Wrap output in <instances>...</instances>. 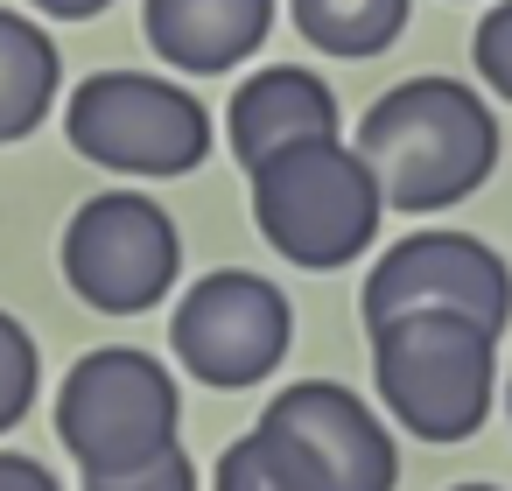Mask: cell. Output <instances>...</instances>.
<instances>
[{"mask_svg":"<svg viewBox=\"0 0 512 491\" xmlns=\"http://www.w3.org/2000/svg\"><path fill=\"white\" fill-rule=\"evenodd\" d=\"M400 309H456V316H477L484 330H505L512 323V267L477 232L421 225L372 260L365 295H358L365 330L400 316Z\"/></svg>","mask_w":512,"mask_h":491,"instance_id":"8","label":"cell"},{"mask_svg":"<svg viewBox=\"0 0 512 491\" xmlns=\"http://www.w3.org/2000/svg\"><path fill=\"white\" fill-rule=\"evenodd\" d=\"M211 491H330L323 470L281 435V428H253L239 442H225L218 470H211Z\"/></svg>","mask_w":512,"mask_h":491,"instance_id":"14","label":"cell"},{"mask_svg":"<svg viewBox=\"0 0 512 491\" xmlns=\"http://www.w3.org/2000/svg\"><path fill=\"white\" fill-rule=\"evenodd\" d=\"M449 491H498V484H449Z\"/></svg>","mask_w":512,"mask_h":491,"instance_id":"20","label":"cell"},{"mask_svg":"<svg viewBox=\"0 0 512 491\" xmlns=\"http://www.w3.org/2000/svg\"><path fill=\"white\" fill-rule=\"evenodd\" d=\"M470 64H477L484 92L512 106V0H491V8H484V22L470 36Z\"/></svg>","mask_w":512,"mask_h":491,"instance_id":"17","label":"cell"},{"mask_svg":"<svg viewBox=\"0 0 512 491\" xmlns=\"http://www.w3.org/2000/svg\"><path fill=\"white\" fill-rule=\"evenodd\" d=\"M372 379L400 435L470 442L498 400V330L456 309H400L372 323Z\"/></svg>","mask_w":512,"mask_h":491,"instance_id":"2","label":"cell"},{"mask_svg":"<svg viewBox=\"0 0 512 491\" xmlns=\"http://www.w3.org/2000/svg\"><path fill=\"white\" fill-rule=\"evenodd\" d=\"M267 428H281L330 491H393L400 484V449L386 435V421L337 379H295L267 400L260 414Z\"/></svg>","mask_w":512,"mask_h":491,"instance_id":"9","label":"cell"},{"mask_svg":"<svg viewBox=\"0 0 512 491\" xmlns=\"http://www.w3.org/2000/svg\"><path fill=\"white\" fill-rule=\"evenodd\" d=\"M78 491H204V484H197V463H190V449H183V442H169L162 456H148V463H134V470L85 477Z\"/></svg>","mask_w":512,"mask_h":491,"instance_id":"16","label":"cell"},{"mask_svg":"<svg viewBox=\"0 0 512 491\" xmlns=\"http://www.w3.org/2000/svg\"><path fill=\"white\" fill-rule=\"evenodd\" d=\"M64 288L99 316H148L183 274L176 218L141 190H99L64 225Z\"/></svg>","mask_w":512,"mask_h":491,"instance_id":"6","label":"cell"},{"mask_svg":"<svg viewBox=\"0 0 512 491\" xmlns=\"http://www.w3.org/2000/svg\"><path fill=\"white\" fill-rule=\"evenodd\" d=\"M176 421H183V393L169 365L141 344H99L57 386V442L85 477L162 456L176 442Z\"/></svg>","mask_w":512,"mask_h":491,"instance_id":"5","label":"cell"},{"mask_svg":"<svg viewBox=\"0 0 512 491\" xmlns=\"http://www.w3.org/2000/svg\"><path fill=\"white\" fill-rule=\"evenodd\" d=\"M295 344V309L267 274L246 267H211L183 288L176 316H169V351L176 365L211 386V393H246L260 379L281 372Z\"/></svg>","mask_w":512,"mask_h":491,"instance_id":"7","label":"cell"},{"mask_svg":"<svg viewBox=\"0 0 512 491\" xmlns=\"http://www.w3.org/2000/svg\"><path fill=\"white\" fill-rule=\"evenodd\" d=\"M246 183H253L260 239L302 274L358 267L386 225L379 176L365 169L358 148H344V134L337 141H295V148L267 155L260 169H246Z\"/></svg>","mask_w":512,"mask_h":491,"instance_id":"3","label":"cell"},{"mask_svg":"<svg viewBox=\"0 0 512 491\" xmlns=\"http://www.w3.org/2000/svg\"><path fill=\"white\" fill-rule=\"evenodd\" d=\"M64 99V57L43 22L0 8V148L29 141Z\"/></svg>","mask_w":512,"mask_h":491,"instance_id":"12","label":"cell"},{"mask_svg":"<svg viewBox=\"0 0 512 491\" xmlns=\"http://www.w3.org/2000/svg\"><path fill=\"white\" fill-rule=\"evenodd\" d=\"M36 393H43V358H36V337H29L8 309H0V435H15V428L29 421Z\"/></svg>","mask_w":512,"mask_h":491,"instance_id":"15","label":"cell"},{"mask_svg":"<svg viewBox=\"0 0 512 491\" xmlns=\"http://www.w3.org/2000/svg\"><path fill=\"white\" fill-rule=\"evenodd\" d=\"M141 29L162 64L190 78H218L267 43L274 0H141Z\"/></svg>","mask_w":512,"mask_h":491,"instance_id":"11","label":"cell"},{"mask_svg":"<svg viewBox=\"0 0 512 491\" xmlns=\"http://www.w3.org/2000/svg\"><path fill=\"white\" fill-rule=\"evenodd\" d=\"M0 491H64L57 470L29 449H0Z\"/></svg>","mask_w":512,"mask_h":491,"instance_id":"18","label":"cell"},{"mask_svg":"<svg viewBox=\"0 0 512 491\" xmlns=\"http://www.w3.org/2000/svg\"><path fill=\"white\" fill-rule=\"evenodd\" d=\"M64 141L113 176H190L211 155V113L190 85L155 71H92L64 99Z\"/></svg>","mask_w":512,"mask_h":491,"instance_id":"4","label":"cell"},{"mask_svg":"<svg viewBox=\"0 0 512 491\" xmlns=\"http://www.w3.org/2000/svg\"><path fill=\"white\" fill-rule=\"evenodd\" d=\"M344 134V113H337V92L302 71V64H267L253 71L232 106H225V141L239 155V169H260L267 155L295 148V141H337Z\"/></svg>","mask_w":512,"mask_h":491,"instance_id":"10","label":"cell"},{"mask_svg":"<svg viewBox=\"0 0 512 491\" xmlns=\"http://www.w3.org/2000/svg\"><path fill=\"white\" fill-rule=\"evenodd\" d=\"M358 155L379 176L386 211H449L498 169V120L463 78H400L358 120Z\"/></svg>","mask_w":512,"mask_h":491,"instance_id":"1","label":"cell"},{"mask_svg":"<svg viewBox=\"0 0 512 491\" xmlns=\"http://www.w3.org/2000/svg\"><path fill=\"white\" fill-rule=\"evenodd\" d=\"M36 15H50V22H92V15H106L113 0H29Z\"/></svg>","mask_w":512,"mask_h":491,"instance_id":"19","label":"cell"},{"mask_svg":"<svg viewBox=\"0 0 512 491\" xmlns=\"http://www.w3.org/2000/svg\"><path fill=\"white\" fill-rule=\"evenodd\" d=\"M288 15L323 57H379L407 29V0H288Z\"/></svg>","mask_w":512,"mask_h":491,"instance_id":"13","label":"cell"},{"mask_svg":"<svg viewBox=\"0 0 512 491\" xmlns=\"http://www.w3.org/2000/svg\"><path fill=\"white\" fill-rule=\"evenodd\" d=\"M505 407H512V393H505Z\"/></svg>","mask_w":512,"mask_h":491,"instance_id":"21","label":"cell"}]
</instances>
